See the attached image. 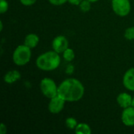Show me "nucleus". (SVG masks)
<instances>
[{
    "mask_svg": "<svg viewBox=\"0 0 134 134\" xmlns=\"http://www.w3.org/2000/svg\"><path fill=\"white\" fill-rule=\"evenodd\" d=\"M78 124L79 123H78L77 120L75 118H73V117L67 118L66 120H65V125L70 130H75Z\"/></svg>",
    "mask_w": 134,
    "mask_h": 134,
    "instance_id": "nucleus-15",
    "label": "nucleus"
},
{
    "mask_svg": "<svg viewBox=\"0 0 134 134\" xmlns=\"http://www.w3.org/2000/svg\"><path fill=\"white\" fill-rule=\"evenodd\" d=\"M122 83L126 89L134 92V68L128 69L124 74Z\"/></svg>",
    "mask_w": 134,
    "mask_h": 134,
    "instance_id": "nucleus-9",
    "label": "nucleus"
},
{
    "mask_svg": "<svg viewBox=\"0 0 134 134\" xmlns=\"http://www.w3.org/2000/svg\"><path fill=\"white\" fill-rule=\"evenodd\" d=\"M73 71H74V67H73L72 65H68V66L67 67L66 72H67L68 74H71Z\"/></svg>",
    "mask_w": 134,
    "mask_h": 134,
    "instance_id": "nucleus-23",
    "label": "nucleus"
},
{
    "mask_svg": "<svg viewBox=\"0 0 134 134\" xmlns=\"http://www.w3.org/2000/svg\"><path fill=\"white\" fill-rule=\"evenodd\" d=\"M40 90L47 98L51 99L58 95V86L50 78H44L40 82Z\"/></svg>",
    "mask_w": 134,
    "mask_h": 134,
    "instance_id": "nucleus-4",
    "label": "nucleus"
},
{
    "mask_svg": "<svg viewBox=\"0 0 134 134\" xmlns=\"http://www.w3.org/2000/svg\"><path fill=\"white\" fill-rule=\"evenodd\" d=\"M0 24H1V28H0V30H1V31H2V29H3V24H2V22L1 21V22H0Z\"/></svg>",
    "mask_w": 134,
    "mask_h": 134,
    "instance_id": "nucleus-24",
    "label": "nucleus"
},
{
    "mask_svg": "<svg viewBox=\"0 0 134 134\" xmlns=\"http://www.w3.org/2000/svg\"><path fill=\"white\" fill-rule=\"evenodd\" d=\"M132 106L134 108V96L133 97V103H132Z\"/></svg>",
    "mask_w": 134,
    "mask_h": 134,
    "instance_id": "nucleus-26",
    "label": "nucleus"
},
{
    "mask_svg": "<svg viewBox=\"0 0 134 134\" xmlns=\"http://www.w3.org/2000/svg\"><path fill=\"white\" fill-rule=\"evenodd\" d=\"M65 100L62 99L58 95L49 99V102L48 104V110L49 112L53 114H58L63 111L65 105Z\"/></svg>",
    "mask_w": 134,
    "mask_h": 134,
    "instance_id": "nucleus-6",
    "label": "nucleus"
},
{
    "mask_svg": "<svg viewBox=\"0 0 134 134\" xmlns=\"http://www.w3.org/2000/svg\"><path fill=\"white\" fill-rule=\"evenodd\" d=\"M59 54L54 50H50L39 55L35 60L37 68L45 71L57 69L60 64V57Z\"/></svg>",
    "mask_w": 134,
    "mask_h": 134,
    "instance_id": "nucleus-2",
    "label": "nucleus"
},
{
    "mask_svg": "<svg viewBox=\"0 0 134 134\" xmlns=\"http://www.w3.org/2000/svg\"><path fill=\"white\" fill-rule=\"evenodd\" d=\"M38 42H39V37L35 33H30L27 35L24 41V44L31 49L35 48L38 46Z\"/></svg>",
    "mask_w": 134,
    "mask_h": 134,
    "instance_id": "nucleus-12",
    "label": "nucleus"
},
{
    "mask_svg": "<svg viewBox=\"0 0 134 134\" xmlns=\"http://www.w3.org/2000/svg\"><path fill=\"white\" fill-rule=\"evenodd\" d=\"M63 57H64V60H66L68 62H71L75 57V54L74 50L68 47L67 49H65L63 52Z\"/></svg>",
    "mask_w": 134,
    "mask_h": 134,
    "instance_id": "nucleus-14",
    "label": "nucleus"
},
{
    "mask_svg": "<svg viewBox=\"0 0 134 134\" xmlns=\"http://www.w3.org/2000/svg\"><path fill=\"white\" fill-rule=\"evenodd\" d=\"M122 122L126 126H134V108L130 106L126 108H123L122 112Z\"/></svg>",
    "mask_w": 134,
    "mask_h": 134,
    "instance_id": "nucleus-8",
    "label": "nucleus"
},
{
    "mask_svg": "<svg viewBox=\"0 0 134 134\" xmlns=\"http://www.w3.org/2000/svg\"><path fill=\"white\" fill-rule=\"evenodd\" d=\"M70 4L74 5H79L80 3L82 2V0H68V1Z\"/></svg>",
    "mask_w": 134,
    "mask_h": 134,
    "instance_id": "nucleus-22",
    "label": "nucleus"
},
{
    "mask_svg": "<svg viewBox=\"0 0 134 134\" xmlns=\"http://www.w3.org/2000/svg\"><path fill=\"white\" fill-rule=\"evenodd\" d=\"M75 132L77 134H91L92 130L86 123H79L75 129Z\"/></svg>",
    "mask_w": 134,
    "mask_h": 134,
    "instance_id": "nucleus-13",
    "label": "nucleus"
},
{
    "mask_svg": "<svg viewBox=\"0 0 134 134\" xmlns=\"http://www.w3.org/2000/svg\"><path fill=\"white\" fill-rule=\"evenodd\" d=\"M117 103L122 108H126L132 106L133 97L127 93H121L117 97Z\"/></svg>",
    "mask_w": 134,
    "mask_h": 134,
    "instance_id": "nucleus-10",
    "label": "nucleus"
},
{
    "mask_svg": "<svg viewBox=\"0 0 134 134\" xmlns=\"http://www.w3.org/2000/svg\"><path fill=\"white\" fill-rule=\"evenodd\" d=\"M124 37L130 41L134 40V27H128L125 33H124Z\"/></svg>",
    "mask_w": 134,
    "mask_h": 134,
    "instance_id": "nucleus-17",
    "label": "nucleus"
},
{
    "mask_svg": "<svg viewBox=\"0 0 134 134\" xmlns=\"http://www.w3.org/2000/svg\"><path fill=\"white\" fill-rule=\"evenodd\" d=\"M90 2H98L99 0H89Z\"/></svg>",
    "mask_w": 134,
    "mask_h": 134,
    "instance_id": "nucleus-25",
    "label": "nucleus"
},
{
    "mask_svg": "<svg viewBox=\"0 0 134 134\" xmlns=\"http://www.w3.org/2000/svg\"><path fill=\"white\" fill-rule=\"evenodd\" d=\"M49 2L53 5H61L63 4H65L68 2V0H48Z\"/></svg>",
    "mask_w": 134,
    "mask_h": 134,
    "instance_id": "nucleus-19",
    "label": "nucleus"
},
{
    "mask_svg": "<svg viewBox=\"0 0 134 134\" xmlns=\"http://www.w3.org/2000/svg\"><path fill=\"white\" fill-rule=\"evenodd\" d=\"M20 78H21V75L18 71L11 70L5 74V75L3 77V80L5 83L13 84V83L17 82L18 80H20Z\"/></svg>",
    "mask_w": 134,
    "mask_h": 134,
    "instance_id": "nucleus-11",
    "label": "nucleus"
},
{
    "mask_svg": "<svg viewBox=\"0 0 134 134\" xmlns=\"http://www.w3.org/2000/svg\"><path fill=\"white\" fill-rule=\"evenodd\" d=\"M91 3L89 0H82V2L79 5V8L82 12H88L91 9Z\"/></svg>",
    "mask_w": 134,
    "mask_h": 134,
    "instance_id": "nucleus-16",
    "label": "nucleus"
},
{
    "mask_svg": "<svg viewBox=\"0 0 134 134\" xmlns=\"http://www.w3.org/2000/svg\"><path fill=\"white\" fill-rule=\"evenodd\" d=\"M53 49L58 53H63V52L67 49L69 46V42L68 38L64 35H58L55 37L52 42Z\"/></svg>",
    "mask_w": 134,
    "mask_h": 134,
    "instance_id": "nucleus-7",
    "label": "nucleus"
},
{
    "mask_svg": "<svg viewBox=\"0 0 134 134\" xmlns=\"http://www.w3.org/2000/svg\"><path fill=\"white\" fill-rule=\"evenodd\" d=\"M20 2L22 5L25 6H30L34 5L37 2V0H20Z\"/></svg>",
    "mask_w": 134,
    "mask_h": 134,
    "instance_id": "nucleus-20",
    "label": "nucleus"
},
{
    "mask_svg": "<svg viewBox=\"0 0 134 134\" xmlns=\"http://www.w3.org/2000/svg\"><path fill=\"white\" fill-rule=\"evenodd\" d=\"M85 93L83 84L75 78L64 80L58 86V96L66 102H75L80 100Z\"/></svg>",
    "mask_w": 134,
    "mask_h": 134,
    "instance_id": "nucleus-1",
    "label": "nucleus"
},
{
    "mask_svg": "<svg viewBox=\"0 0 134 134\" xmlns=\"http://www.w3.org/2000/svg\"><path fill=\"white\" fill-rule=\"evenodd\" d=\"M9 9V4L6 0H0V13H5Z\"/></svg>",
    "mask_w": 134,
    "mask_h": 134,
    "instance_id": "nucleus-18",
    "label": "nucleus"
},
{
    "mask_svg": "<svg viewBox=\"0 0 134 134\" xmlns=\"http://www.w3.org/2000/svg\"><path fill=\"white\" fill-rule=\"evenodd\" d=\"M111 8L114 13L119 16H126L131 10L130 0H112Z\"/></svg>",
    "mask_w": 134,
    "mask_h": 134,
    "instance_id": "nucleus-5",
    "label": "nucleus"
},
{
    "mask_svg": "<svg viewBox=\"0 0 134 134\" xmlns=\"http://www.w3.org/2000/svg\"><path fill=\"white\" fill-rule=\"evenodd\" d=\"M7 132V127L6 125H5L3 122L1 123L0 125V133L1 134H5Z\"/></svg>",
    "mask_w": 134,
    "mask_h": 134,
    "instance_id": "nucleus-21",
    "label": "nucleus"
},
{
    "mask_svg": "<svg viewBox=\"0 0 134 134\" xmlns=\"http://www.w3.org/2000/svg\"><path fill=\"white\" fill-rule=\"evenodd\" d=\"M31 58V49L26 45L18 46L13 53V61L17 66L26 65Z\"/></svg>",
    "mask_w": 134,
    "mask_h": 134,
    "instance_id": "nucleus-3",
    "label": "nucleus"
}]
</instances>
